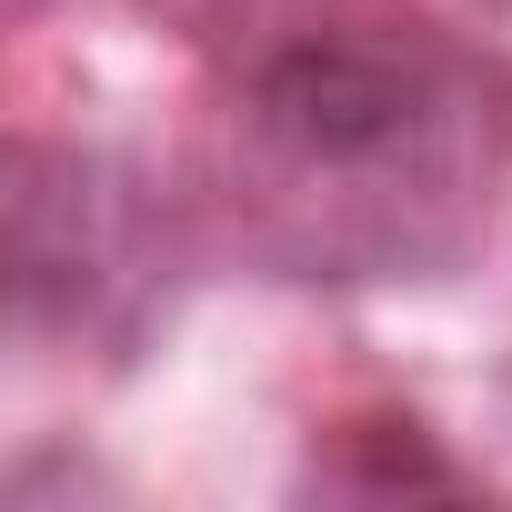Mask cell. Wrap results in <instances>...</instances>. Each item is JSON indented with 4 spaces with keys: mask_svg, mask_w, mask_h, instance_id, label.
Masks as SVG:
<instances>
[{
    "mask_svg": "<svg viewBox=\"0 0 512 512\" xmlns=\"http://www.w3.org/2000/svg\"><path fill=\"white\" fill-rule=\"evenodd\" d=\"M241 201L302 272H422L462 251L502 161L482 71L392 11H302L231 81Z\"/></svg>",
    "mask_w": 512,
    "mask_h": 512,
    "instance_id": "obj_1",
    "label": "cell"
}]
</instances>
